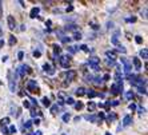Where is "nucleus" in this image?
I'll return each mask as SVG.
<instances>
[{
    "mask_svg": "<svg viewBox=\"0 0 148 135\" xmlns=\"http://www.w3.org/2000/svg\"><path fill=\"white\" fill-rule=\"evenodd\" d=\"M1 60H3V63L7 62V60H8V56H3V59H1Z\"/></svg>",
    "mask_w": 148,
    "mask_h": 135,
    "instance_id": "51",
    "label": "nucleus"
},
{
    "mask_svg": "<svg viewBox=\"0 0 148 135\" xmlns=\"http://www.w3.org/2000/svg\"><path fill=\"white\" fill-rule=\"evenodd\" d=\"M69 119H71V115H69V114H64V115H63V121L66 122V123H68Z\"/></svg>",
    "mask_w": 148,
    "mask_h": 135,
    "instance_id": "23",
    "label": "nucleus"
},
{
    "mask_svg": "<svg viewBox=\"0 0 148 135\" xmlns=\"http://www.w3.org/2000/svg\"><path fill=\"white\" fill-rule=\"evenodd\" d=\"M95 107H96V104L93 103V102H90V103H88V108H90L91 111H93V110H95Z\"/></svg>",
    "mask_w": 148,
    "mask_h": 135,
    "instance_id": "27",
    "label": "nucleus"
},
{
    "mask_svg": "<svg viewBox=\"0 0 148 135\" xmlns=\"http://www.w3.org/2000/svg\"><path fill=\"white\" fill-rule=\"evenodd\" d=\"M99 58H96V56H92V58H90V60H88V66L91 67L92 70H95V71H97L99 70Z\"/></svg>",
    "mask_w": 148,
    "mask_h": 135,
    "instance_id": "2",
    "label": "nucleus"
},
{
    "mask_svg": "<svg viewBox=\"0 0 148 135\" xmlns=\"http://www.w3.org/2000/svg\"><path fill=\"white\" fill-rule=\"evenodd\" d=\"M86 94L87 95H88V98H95L97 95L96 92H95V91H92V90H90V91H86Z\"/></svg>",
    "mask_w": 148,
    "mask_h": 135,
    "instance_id": "20",
    "label": "nucleus"
},
{
    "mask_svg": "<svg viewBox=\"0 0 148 135\" xmlns=\"http://www.w3.org/2000/svg\"><path fill=\"white\" fill-rule=\"evenodd\" d=\"M86 119H87V121H91V122H95V121H96V116H95V115H87V116H86Z\"/></svg>",
    "mask_w": 148,
    "mask_h": 135,
    "instance_id": "22",
    "label": "nucleus"
},
{
    "mask_svg": "<svg viewBox=\"0 0 148 135\" xmlns=\"http://www.w3.org/2000/svg\"><path fill=\"white\" fill-rule=\"evenodd\" d=\"M7 21H8V28H10V30H15V27H16L15 17L14 16H8L7 17Z\"/></svg>",
    "mask_w": 148,
    "mask_h": 135,
    "instance_id": "7",
    "label": "nucleus"
},
{
    "mask_svg": "<svg viewBox=\"0 0 148 135\" xmlns=\"http://www.w3.org/2000/svg\"><path fill=\"white\" fill-rule=\"evenodd\" d=\"M80 50H83V51H86V52H88V48H87V45H80Z\"/></svg>",
    "mask_w": 148,
    "mask_h": 135,
    "instance_id": "42",
    "label": "nucleus"
},
{
    "mask_svg": "<svg viewBox=\"0 0 148 135\" xmlns=\"http://www.w3.org/2000/svg\"><path fill=\"white\" fill-rule=\"evenodd\" d=\"M135 40H136V43H138V44L143 43V39H141V36H135Z\"/></svg>",
    "mask_w": 148,
    "mask_h": 135,
    "instance_id": "31",
    "label": "nucleus"
},
{
    "mask_svg": "<svg viewBox=\"0 0 148 135\" xmlns=\"http://www.w3.org/2000/svg\"><path fill=\"white\" fill-rule=\"evenodd\" d=\"M41 102H43V104H44L45 107H49V106H51V102H49V99L47 96L43 98V99H41Z\"/></svg>",
    "mask_w": 148,
    "mask_h": 135,
    "instance_id": "18",
    "label": "nucleus"
},
{
    "mask_svg": "<svg viewBox=\"0 0 148 135\" xmlns=\"http://www.w3.org/2000/svg\"><path fill=\"white\" fill-rule=\"evenodd\" d=\"M75 107L77 108V110H82V108H83V103H82V102H79V103H76V104H75Z\"/></svg>",
    "mask_w": 148,
    "mask_h": 135,
    "instance_id": "34",
    "label": "nucleus"
},
{
    "mask_svg": "<svg viewBox=\"0 0 148 135\" xmlns=\"http://www.w3.org/2000/svg\"><path fill=\"white\" fill-rule=\"evenodd\" d=\"M43 71H44V72H48V74H51V75H53V74H55V70L52 68V67L49 66L48 63H45L44 66H43Z\"/></svg>",
    "mask_w": 148,
    "mask_h": 135,
    "instance_id": "10",
    "label": "nucleus"
},
{
    "mask_svg": "<svg viewBox=\"0 0 148 135\" xmlns=\"http://www.w3.org/2000/svg\"><path fill=\"white\" fill-rule=\"evenodd\" d=\"M8 131H10V134H15V132H16V127H15V126H10V130H8Z\"/></svg>",
    "mask_w": 148,
    "mask_h": 135,
    "instance_id": "30",
    "label": "nucleus"
},
{
    "mask_svg": "<svg viewBox=\"0 0 148 135\" xmlns=\"http://www.w3.org/2000/svg\"><path fill=\"white\" fill-rule=\"evenodd\" d=\"M3 45H4V40H1V39H0V48H1Z\"/></svg>",
    "mask_w": 148,
    "mask_h": 135,
    "instance_id": "52",
    "label": "nucleus"
},
{
    "mask_svg": "<svg viewBox=\"0 0 148 135\" xmlns=\"http://www.w3.org/2000/svg\"><path fill=\"white\" fill-rule=\"evenodd\" d=\"M112 43H114V44H117V34L114 35V38H112Z\"/></svg>",
    "mask_w": 148,
    "mask_h": 135,
    "instance_id": "37",
    "label": "nucleus"
},
{
    "mask_svg": "<svg viewBox=\"0 0 148 135\" xmlns=\"http://www.w3.org/2000/svg\"><path fill=\"white\" fill-rule=\"evenodd\" d=\"M121 63L124 64V72H125V75H130V72H131V68H132V63L130 62L128 59H125V58H121Z\"/></svg>",
    "mask_w": 148,
    "mask_h": 135,
    "instance_id": "3",
    "label": "nucleus"
},
{
    "mask_svg": "<svg viewBox=\"0 0 148 135\" xmlns=\"http://www.w3.org/2000/svg\"><path fill=\"white\" fill-rule=\"evenodd\" d=\"M28 68H29V67H28L27 64H21V66L17 68V75H19V76H24L25 74L29 71Z\"/></svg>",
    "mask_w": 148,
    "mask_h": 135,
    "instance_id": "6",
    "label": "nucleus"
},
{
    "mask_svg": "<svg viewBox=\"0 0 148 135\" xmlns=\"http://www.w3.org/2000/svg\"><path fill=\"white\" fill-rule=\"evenodd\" d=\"M106 135H111V134H108V132H107V134H106Z\"/></svg>",
    "mask_w": 148,
    "mask_h": 135,
    "instance_id": "54",
    "label": "nucleus"
},
{
    "mask_svg": "<svg viewBox=\"0 0 148 135\" xmlns=\"http://www.w3.org/2000/svg\"><path fill=\"white\" fill-rule=\"evenodd\" d=\"M15 43H16V38H15V36H12V35H11V36H10V44H11V45H14Z\"/></svg>",
    "mask_w": 148,
    "mask_h": 135,
    "instance_id": "25",
    "label": "nucleus"
},
{
    "mask_svg": "<svg viewBox=\"0 0 148 135\" xmlns=\"http://www.w3.org/2000/svg\"><path fill=\"white\" fill-rule=\"evenodd\" d=\"M73 39H76V40H80V39H82V34H80V32H75V35H73Z\"/></svg>",
    "mask_w": 148,
    "mask_h": 135,
    "instance_id": "28",
    "label": "nucleus"
},
{
    "mask_svg": "<svg viewBox=\"0 0 148 135\" xmlns=\"http://www.w3.org/2000/svg\"><path fill=\"white\" fill-rule=\"evenodd\" d=\"M84 78H86V79H84L86 82H92V80H93V76H92V75H88V74H87Z\"/></svg>",
    "mask_w": 148,
    "mask_h": 135,
    "instance_id": "26",
    "label": "nucleus"
},
{
    "mask_svg": "<svg viewBox=\"0 0 148 135\" xmlns=\"http://www.w3.org/2000/svg\"><path fill=\"white\" fill-rule=\"evenodd\" d=\"M130 108H131V110H136V104L131 103V104H130Z\"/></svg>",
    "mask_w": 148,
    "mask_h": 135,
    "instance_id": "45",
    "label": "nucleus"
},
{
    "mask_svg": "<svg viewBox=\"0 0 148 135\" xmlns=\"http://www.w3.org/2000/svg\"><path fill=\"white\" fill-rule=\"evenodd\" d=\"M58 104H55V106H52V108H51V111H52V112H53V114H55V112H56V110H58Z\"/></svg>",
    "mask_w": 148,
    "mask_h": 135,
    "instance_id": "41",
    "label": "nucleus"
},
{
    "mask_svg": "<svg viewBox=\"0 0 148 135\" xmlns=\"http://www.w3.org/2000/svg\"><path fill=\"white\" fill-rule=\"evenodd\" d=\"M69 52H71V54H75L76 51H77V48H75V47H69Z\"/></svg>",
    "mask_w": 148,
    "mask_h": 135,
    "instance_id": "40",
    "label": "nucleus"
},
{
    "mask_svg": "<svg viewBox=\"0 0 148 135\" xmlns=\"http://www.w3.org/2000/svg\"><path fill=\"white\" fill-rule=\"evenodd\" d=\"M144 112H145L144 107H139V114H144Z\"/></svg>",
    "mask_w": 148,
    "mask_h": 135,
    "instance_id": "43",
    "label": "nucleus"
},
{
    "mask_svg": "<svg viewBox=\"0 0 148 135\" xmlns=\"http://www.w3.org/2000/svg\"><path fill=\"white\" fill-rule=\"evenodd\" d=\"M23 106H24V107H27V108L31 107V104H29V102H28V101H24V102H23Z\"/></svg>",
    "mask_w": 148,
    "mask_h": 135,
    "instance_id": "38",
    "label": "nucleus"
},
{
    "mask_svg": "<svg viewBox=\"0 0 148 135\" xmlns=\"http://www.w3.org/2000/svg\"><path fill=\"white\" fill-rule=\"evenodd\" d=\"M99 118L104 119V118H106V115H104V114H103V112H100V114H99Z\"/></svg>",
    "mask_w": 148,
    "mask_h": 135,
    "instance_id": "50",
    "label": "nucleus"
},
{
    "mask_svg": "<svg viewBox=\"0 0 148 135\" xmlns=\"http://www.w3.org/2000/svg\"><path fill=\"white\" fill-rule=\"evenodd\" d=\"M32 135H43V134H41V131H40V130H38V131H35Z\"/></svg>",
    "mask_w": 148,
    "mask_h": 135,
    "instance_id": "47",
    "label": "nucleus"
},
{
    "mask_svg": "<svg viewBox=\"0 0 148 135\" xmlns=\"http://www.w3.org/2000/svg\"><path fill=\"white\" fill-rule=\"evenodd\" d=\"M27 135H29V134H27Z\"/></svg>",
    "mask_w": 148,
    "mask_h": 135,
    "instance_id": "55",
    "label": "nucleus"
},
{
    "mask_svg": "<svg viewBox=\"0 0 148 135\" xmlns=\"http://www.w3.org/2000/svg\"><path fill=\"white\" fill-rule=\"evenodd\" d=\"M75 76H76V72H75V71L69 70L68 72L66 74V82H72V80L75 79Z\"/></svg>",
    "mask_w": 148,
    "mask_h": 135,
    "instance_id": "8",
    "label": "nucleus"
},
{
    "mask_svg": "<svg viewBox=\"0 0 148 135\" xmlns=\"http://www.w3.org/2000/svg\"><path fill=\"white\" fill-rule=\"evenodd\" d=\"M40 55H41L40 51H36V50L34 51V56H35V58H40Z\"/></svg>",
    "mask_w": 148,
    "mask_h": 135,
    "instance_id": "33",
    "label": "nucleus"
},
{
    "mask_svg": "<svg viewBox=\"0 0 148 135\" xmlns=\"http://www.w3.org/2000/svg\"><path fill=\"white\" fill-rule=\"evenodd\" d=\"M23 56H24V52H23V51L17 52V58H19V59H23Z\"/></svg>",
    "mask_w": 148,
    "mask_h": 135,
    "instance_id": "36",
    "label": "nucleus"
},
{
    "mask_svg": "<svg viewBox=\"0 0 148 135\" xmlns=\"http://www.w3.org/2000/svg\"><path fill=\"white\" fill-rule=\"evenodd\" d=\"M59 62H60L62 67L68 68V66H69V56L68 55H62L60 58H59Z\"/></svg>",
    "mask_w": 148,
    "mask_h": 135,
    "instance_id": "4",
    "label": "nucleus"
},
{
    "mask_svg": "<svg viewBox=\"0 0 148 135\" xmlns=\"http://www.w3.org/2000/svg\"><path fill=\"white\" fill-rule=\"evenodd\" d=\"M10 90L12 91V92H15V91H16V82L14 80L12 74H11V72H10Z\"/></svg>",
    "mask_w": 148,
    "mask_h": 135,
    "instance_id": "9",
    "label": "nucleus"
},
{
    "mask_svg": "<svg viewBox=\"0 0 148 135\" xmlns=\"http://www.w3.org/2000/svg\"><path fill=\"white\" fill-rule=\"evenodd\" d=\"M140 56L143 58V59H147V58H148V50L147 48L141 50V51H140Z\"/></svg>",
    "mask_w": 148,
    "mask_h": 135,
    "instance_id": "16",
    "label": "nucleus"
},
{
    "mask_svg": "<svg viewBox=\"0 0 148 135\" xmlns=\"http://www.w3.org/2000/svg\"><path fill=\"white\" fill-rule=\"evenodd\" d=\"M132 123V116L131 115H125L123 119V126H130Z\"/></svg>",
    "mask_w": 148,
    "mask_h": 135,
    "instance_id": "11",
    "label": "nucleus"
},
{
    "mask_svg": "<svg viewBox=\"0 0 148 135\" xmlns=\"http://www.w3.org/2000/svg\"><path fill=\"white\" fill-rule=\"evenodd\" d=\"M140 14H141V16H143V17H144V19H147V8H144V10H143V11H141V12H140Z\"/></svg>",
    "mask_w": 148,
    "mask_h": 135,
    "instance_id": "32",
    "label": "nucleus"
},
{
    "mask_svg": "<svg viewBox=\"0 0 148 135\" xmlns=\"http://www.w3.org/2000/svg\"><path fill=\"white\" fill-rule=\"evenodd\" d=\"M0 122H1V125H8L10 123V118H3Z\"/></svg>",
    "mask_w": 148,
    "mask_h": 135,
    "instance_id": "29",
    "label": "nucleus"
},
{
    "mask_svg": "<svg viewBox=\"0 0 148 135\" xmlns=\"http://www.w3.org/2000/svg\"><path fill=\"white\" fill-rule=\"evenodd\" d=\"M1 131H3V134L10 135V131H8V128H7V127H3V128H1Z\"/></svg>",
    "mask_w": 148,
    "mask_h": 135,
    "instance_id": "39",
    "label": "nucleus"
},
{
    "mask_svg": "<svg viewBox=\"0 0 148 135\" xmlns=\"http://www.w3.org/2000/svg\"><path fill=\"white\" fill-rule=\"evenodd\" d=\"M66 103L67 104H75V101H73L72 98H68V96H67L66 98Z\"/></svg>",
    "mask_w": 148,
    "mask_h": 135,
    "instance_id": "24",
    "label": "nucleus"
},
{
    "mask_svg": "<svg viewBox=\"0 0 148 135\" xmlns=\"http://www.w3.org/2000/svg\"><path fill=\"white\" fill-rule=\"evenodd\" d=\"M31 126H32V122L31 121H28L27 123H24V127L25 128H31Z\"/></svg>",
    "mask_w": 148,
    "mask_h": 135,
    "instance_id": "35",
    "label": "nucleus"
},
{
    "mask_svg": "<svg viewBox=\"0 0 148 135\" xmlns=\"http://www.w3.org/2000/svg\"><path fill=\"white\" fill-rule=\"evenodd\" d=\"M134 92H132V91H128V92H125V98H127L128 101H131V99H134Z\"/></svg>",
    "mask_w": 148,
    "mask_h": 135,
    "instance_id": "21",
    "label": "nucleus"
},
{
    "mask_svg": "<svg viewBox=\"0 0 148 135\" xmlns=\"http://www.w3.org/2000/svg\"><path fill=\"white\" fill-rule=\"evenodd\" d=\"M93 79H95V80H92V82H93L95 84H97V86H100V84L103 83V79H101L100 76H96V78H93Z\"/></svg>",
    "mask_w": 148,
    "mask_h": 135,
    "instance_id": "17",
    "label": "nucleus"
},
{
    "mask_svg": "<svg viewBox=\"0 0 148 135\" xmlns=\"http://www.w3.org/2000/svg\"><path fill=\"white\" fill-rule=\"evenodd\" d=\"M110 79V75H108V74H106V75H104V78H103V80H108Z\"/></svg>",
    "mask_w": 148,
    "mask_h": 135,
    "instance_id": "48",
    "label": "nucleus"
},
{
    "mask_svg": "<svg viewBox=\"0 0 148 135\" xmlns=\"http://www.w3.org/2000/svg\"><path fill=\"white\" fill-rule=\"evenodd\" d=\"M106 56L108 58V60H115L116 59V54L114 51H107L106 52Z\"/></svg>",
    "mask_w": 148,
    "mask_h": 135,
    "instance_id": "12",
    "label": "nucleus"
},
{
    "mask_svg": "<svg viewBox=\"0 0 148 135\" xmlns=\"http://www.w3.org/2000/svg\"><path fill=\"white\" fill-rule=\"evenodd\" d=\"M31 115H32V116L38 115V110H32V111H31Z\"/></svg>",
    "mask_w": 148,
    "mask_h": 135,
    "instance_id": "46",
    "label": "nucleus"
},
{
    "mask_svg": "<svg viewBox=\"0 0 148 135\" xmlns=\"http://www.w3.org/2000/svg\"><path fill=\"white\" fill-rule=\"evenodd\" d=\"M115 118H116V115H114V114H112V115H110V116H108V121H114Z\"/></svg>",
    "mask_w": 148,
    "mask_h": 135,
    "instance_id": "44",
    "label": "nucleus"
},
{
    "mask_svg": "<svg viewBox=\"0 0 148 135\" xmlns=\"http://www.w3.org/2000/svg\"><path fill=\"white\" fill-rule=\"evenodd\" d=\"M3 15V11H1V1H0V16Z\"/></svg>",
    "mask_w": 148,
    "mask_h": 135,
    "instance_id": "53",
    "label": "nucleus"
},
{
    "mask_svg": "<svg viewBox=\"0 0 148 135\" xmlns=\"http://www.w3.org/2000/svg\"><path fill=\"white\" fill-rule=\"evenodd\" d=\"M34 123H35V125H40V119H35Z\"/></svg>",
    "mask_w": 148,
    "mask_h": 135,
    "instance_id": "49",
    "label": "nucleus"
},
{
    "mask_svg": "<svg viewBox=\"0 0 148 135\" xmlns=\"http://www.w3.org/2000/svg\"><path fill=\"white\" fill-rule=\"evenodd\" d=\"M116 45H117V51L119 52H121V54H125V52H127V50H125L124 45H121V44H116Z\"/></svg>",
    "mask_w": 148,
    "mask_h": 135,
    "instance_id": "19",
    "label": "nucleus"
},
{
    "mask_svg": "<svg viewBox=\"0 0 148 135\" xmlns=\"http://www.w3.org/2000/svg\"><path fill=\"white\" fill-rule=\"evenodd\" d=\"M75 94L77 95V96H83V95H86V88H83V87H79V88L75 91Z\"/></svg>",
    "mask_w": 148,
    "mask_h": 135,
    "instance_id": "15",
    "label": "nucleus"
},
{
    "mask_svg": "<svg viewBox=\"0 0 148 135\" xmlns=\"http://www.w3.org/2000/svg\"><path fill=\"white\" fill-rule=\"evenodd\" d=\"M121 91H123V80H117L116 83L112 84V87H111V92L114 94V95H117Z\"/></svg>",
    "mask_w": 148,
    "mask_h": 135,
    "instance_id": "1",
    "label": "nucleus"
},
{
    "mask_svg": "<svg viewBox=\"0 0 148 135\" xmlns=\"http://www.w3.org/2000/svg\"><path fill=\"white\" fill-rule=\"evenodd\" d=\"M132 62H134V64H135V68H136V70H141V62L138 59V58H134V59H132Z\"/></svg>",
    "mask_w": 148,
    "mask_h": 135,
    "instance_id": "14",
    "label": "nucleus"
},
{
    "mask_svg": "<svg viewBox=\"0 0 148 135\" xmlns=\"http://www.w3.org/2000/svg\"><path fill=\"white\" fill-rule=\"evenodd\" d=\"M39 12H40V8H39V7H34L31 10V14H29V16H31V17H36L39 15Z\"/></svg>",
    "mask_w": 148,
    "mask_h": 135,
    "instance_id": "13",
    "label": "nucleus"
},
{
    "mask_svg": "<svg viewBox=\"0 0 148 135\" xmlns=\"http://www.w3.org/2000/svg\"><path fill=\"white\" fill-rule=\"evenodd\" d=\"M27 90L29 91V92H38V84H36L35 80H29V82H28Z\"/></svg>",
    "mask_w": 148,
    "mask_h": 135,
    "instance_id": "5",
    "label": "nucleus"
}]
</instances>
